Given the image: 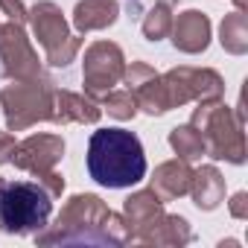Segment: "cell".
Segmentation results:
<instances>
[{
    "label": "cell",
    "instance_id": "obj_1",
    "mask_svg": "<svg viewBox=\"0 0 248 248\" xmlns=\"http://www.w3.org/2000/svg\"><path fill=\"white\" fill-rule=\"evenodd\" d=\"M88 172L96 184L126 190L143 181L146 155L138 135L126 129H99L88 143Z\"/></svg>",
    "mask_w": 248,
    "mask_h": 248
},
{
    "label": "cell",
    "instance_id": "obj_2",
    "mask_svg": "<svg viewBox=\"0 0 248 248\" xmlns=\"http://www.w3.org/2000/svg\"><path fill=\"white\" fill-rule=\"evenodd\" d=\"M53 213L50 196L32 181H9L0 187V231L3 233H35Z\"/></svg>",
    "mask_w": 248,
    "mask_h": 248
},
{
    "label": "cell",
    "instance_id": "obj_3",
    "mask_svg": "<svg viewBox=\"0 0 248 248\" xmlns=\"http://www.w3.org/2000/svg\"><path fill=\"white\" fill-rule=\"evenodd\" d=\"M0 76H3V64H0Z\"/></svg>",
    "mask_w": 248,
    "mask_h": 248
}]
</instances>
